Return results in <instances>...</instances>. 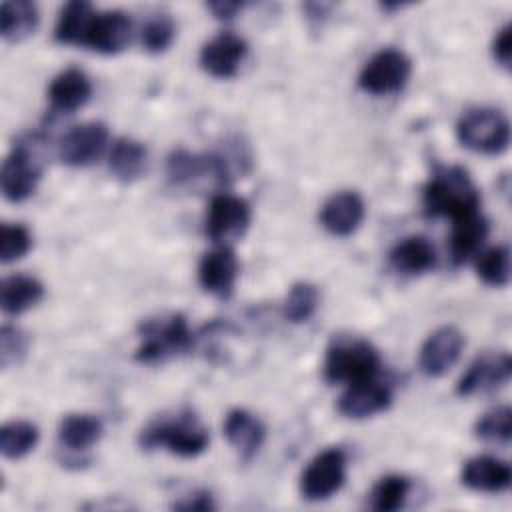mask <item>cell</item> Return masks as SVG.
<instances>
[{
    "label": "cell",
    "mask_w": 512,
    "mask_h": 512,
    "mask_svg": "<svg viewBox=\"0 0 512 512\" xmlns=\"http://www.w3.org/2000/svg\"><path fill=\"white\" fill-rule=\"evenodd\" d=\"M422 200L428 216H446L450 220L480 210L478 190L460 166L438 168L424 186Z\"/></svg>",
    "instance_id": "6da1fadb"
},
{
    "label": "cell",
    "mask_w": 512,
    "mask_h": 512,
    "mask_svg": "<svg viewBox=\"0 0 512 512\" xmlns=\"http://www.w3.org/2000/svg\"><path fill=\"white\" fill-rule=\"evenodd\" d=\"M380 356L376 348L356 336H336L324 360V378L330 384H356L376 378Z\"/></svg>",
    "instance_id": "7a4b0ae2"
},
{
    "label": "cell",
    "mask_w": 512,
    "mask_h": 512,
    "mask_svg": "<svg viewBox=\"0 0 512 512\" xmlns=\"http://www.w3.org/2000/svg\"><path fill=\"white\" fill-rule=\"evenodd\" d=\"M208 440V430L190 412H182L170 420H158L140 434L142 448H166L184 458L202 454L208 448Z\"/></svg>",
    "instance_id": "3957f363"
},
{
    "label": "cell",
    "mask_w": 512,
    "mask_h": 512,
    "mask_svg": "<svg viewBox=\"0 0 512 512\" xmlns=\"http://www.w3.org/2000/svg\"><path fill=\"white\" fill-rule=\"evenodd\" d=\"M456 136L462 146L480 154H500L510 142V124L494 108H472L456 124Z\"/></svg>",
    "instance_id": "277c9868"
},
{
    "label": "cell",
    "mask_w": 512,
    "mask_h": 512,
    "mask_svg": "<svg viewBox=\"0 0 512 512\" xmlns=\"http://www.w3.org/2000/svg\"><path fill=\"white\" fill-rule=\"evenodd\" d=\"M18 142L2 162L0 186L2 194L10 202H22L34 194L38 180L42 176V160L38 154V144Z\"/></svg>",
    "instance_id": "5b68a950"
},
{
    "label": "cell",
    "mask_w": 512,
    "mask_h": 512,
    "mask_svg": "<svg viewBox=\"0 0 512 512\" xmlns=\"http://www.w3.org/2000/svg\"><path fill=\"white\" fill-rule=\"evenodd\" d=\"M192 346V332L186 318L174 314L166 320H150L142 326V344L136 350V360L154 364L172 354L186 352Z\"/></svg>",
    "instance_id": "8992f818"
},
{
    "label": "cell",
    "mask_w": 512,
    "mask_h": 512,
    "mask_svg": "<svg viewBox=\"0 0 512 512\" xmlns=\"http://www.w3.org/2000/svg\"><path fill=\"white\" fill-rule=\"evenodd\" d=\"M412 62L396 48H382L360 70L358 86L374 96L394 94L402 90L410 78Z\"/></svg>",
    "instance_id": "52a82bcc"
},
{
    "label": "cell",
    "mask_w": 512,
    "mask_h": 512,
    "mask_svg": "<svg viewBox=\"0 0 512 512\" xmlns=\"http://www.w3.org/2000/svg\"><path fill=\"white\" fill-rule=\"evenodd\" d=\"M346 480V454L340 448H326L316 454L300 476V494L306 500H326Z\"/></svg>",
    "instance_id": "ba28073f"
},
{
    "label": "cell",
    "mask_w": 512,
    "mask_h": 512,
    "mask_svg": "<svg viewBox=\"0 0 512 512\" xmlns=\"http://www.w3.org/2000/svg\"><path fill=\"white\" fill-rule=\"evenodd\" d=\"M250 224V206L244 198L232 194H216L210 200L206 216V234L218 246L238 240Z\"/></svg>",
    "instance_id": "9c48e42d"
},
{
    "label": "cell",
    "mask_w": 512,
    "mask_h": 512,
    "mask_svg": "<svg viewBox=\"0 0 512 512\" xmlns=\"http://www.w3.org/2000/svg\"><path fill=\"white\" fill-rule=\"evenodd\" d=\"M108 146V128L102 122H84L70 128L60 144L58 158L74 168L98 162Z\"/></svg>",
    "instance_id": "30bf717a"
},
{
    "label": "cell",
    "mask_w": 512,
    "mask_h": 512,
    "mask_svg": "<svg viewBox=\"0 0 512 512\" xmlns=\"http://www.w3.org/2000/svg\"><path fill=\"white\" fill-rule=\"evenodd\" d=\"M464 348V336L454 326H442L434 330L420 348V368L426 376L438 378L446 374L460 358Z\"/></svg>",
    "instance_id": "8fae6325"
},
{
    "label": "cell",
    "mask_w": 512,
    "mask_h": 512,
    "mask_svg": "<svg viewBox=\"0 0 512 512\" xmlns=\"http://www.w3.org/2000/svg\"><path fill=\"white\" fill-rule=\"evenodd\" d=\"M132 36V20L122 10L96 12L82 46L100 54H116L124 50Z\"/></svg>",
    "instance_id": "7c38bea8"
},
{
    "label": "cell",
    "mask_w": 512,
    "mask_h": 512,
    "mask_svg": "<svg viewBox=\"0 0 512 512\" xmlns=\"http://www.w3.org/2000/svg\"><path fill=\"white\" fill-rule=\"evenodd\" d=\"M248 52L246 42L234 32H220L200 50V66L214 78H232Z\"/></svg>",
    "instance_id": "4fadbf2b"
},
{
    "label": "cell",
    "mask_w": 512,
    "mask_h": 512,
    "mask_svg": "<svg viewBox=\"0 0 512 512\" xmlns=\"http://www.w3.org/2000/svg\"><path fill=\"white\" fill-rule=\"evenodd\" d=\"M512 372V362L508 354H484L476 358L468 370L458 380L456 392L460 396H472L478 392H488L500 388L508 382Z\"/></svg>",
    "instance_id": "5bb4252c"
},
{
    "label": "cell",
    "mask_w": 512,
    "mask_h": 512,
    "mask_svg": "<svg viewBox=\"0 0 512 512\" xmlns=\"http://www.w3.org/2000/svg\"><path fill=\"white\" fill-rule=\"evenodd\" d=\"M168 176L174 184H190L206 176L214 178L218 184H224L230 178V170L222 156L178 150L168 158Z\"/></svg>",
    "instance_id": "9a60e30c"
},
{
    "label": "cell",
    "mask_w": 512,
    "mask_h": 512,
    "mask_svg": "<svg viewBox=\"0 0 512 512\" xmlns=\"http://www.w3.org/2000/svg\"><path fill=\"white\" fill-rule=\"evenodd\" d=\"M236 278H238V260L230 246H216L214 250L204 254V258L200 260L198 280L206 292L218 298H228L234 290Z\"/></svg>",
    "instance_id": "2e32d148"
},
{
    "label": "cell",
    "mask_w": 512,
    "mask_h": 512,
    "mask_svg": "<svg viewBox=\"0 0 512 512\" xmlns=\"http://www.w3.org/2000/svg\"><path fill=\"white\" fill-rule=\"evenodd\" d=\"M364 214L366 206L362 196L352 190H342L324 202L320 222L334 236H350L362 224Z\"/></svg>",
    "instance_id": "e0dca14e"
},
{
    "label": "cell",
    "mask_w": 512,
    "mask_h": 512,
    "mask_svg": "<svg viewBox=\"0 0 512 512\" xmlns=\"http://www.w3.org/2000/svg\"><path fill=\"white\" fill-rule=\"evenodd\" d=\"M392 402V392L376 378L350 384L338 398V412L346 418H368L386 410Z\"/></svg>",
    "instance_id": "ac0fdd59"
},
{
    "label": "cell",
    "mask_w": 512,
    "mask_h": 512,
    "mask_svg": "<svg viewBox=\"0 0 512 512\" xmlns=\"http://www.w3.org/2000/svg\"><path fill=\"white\" fill-rule=\"evenodd\" d=\"M460 480L466 488L476 492L498 494L508 490L512 482V470L506 462L492 456H474L462 466Z\"/></svg>",
    "instance_id": "d6986e66"
},
{
    "label": "cell",
    "mask_w": 512,
    "mask_h": 512,
    "mask_svg": "<svg viewBox=\"0 0 512 512\" xmlns=\"http://www.w3.org/2000/svg\"><path fill=\"white\" fill-rule=\"evenodd\" d=\"M92 96L90 78L80 68L62 70L48 86V98L54 110L74 112L82 108Z\"/></svg>",
    "instance_id": "ffe728a7"
},
{
    "label": "cell",
    "mask_w": 512,
    "mask_h": 512,
    "mask_svg": "<svg viewBox=\"0 0 512 512\" xmlns=\"http://www.w3.org/2000/svg\"><path fill=\"white\" fill-rule=\"evenodd\" d=\"M224 434L244 460H252L266 438V428L254 414L238 408L226 416Z\"/></svg>",
    "instance_id": "44dd1931"
},
{
    "label": "cell",
    "mask_w": 512,
    "mask_h": 512,
    "mask_svg": "<svg viewBox=\"0 0 512 512\" xmlns=\"http://www.w3.org/2000/svg\"><path fill=\"white\" fill-rule=\"evenodd\" d=\"M488 234V222L480 214V210L468 212L456 220H452L450 234V256L454 264L466 262L470 256L478 252L484 238Z\"/></svg>",
    "instance_id": "7402d4cb"
},
{
    "label": "cell",
    "mask_w": 512,
    "mask_h": 512,
    "mask_svg": "<svg viewBox=\"0 0 512 512\" xmlns=\"http://www.w3.org/2000/svg\"><path fill=\"white\" fill-rule=\"evenodd\" d=\"M390 264L396 272L418 276L436 266V250L424 236H408L390 252Z\"/></svg>",
    "instance_id": "603a6c76"
},
{
    "label": "cell",
    "mask_w": 512,
    "mask_h": 512,
    "mask_svg": "<svg viewBox=\"0 0 512 512\" xmlns=\"http://www.w3.org/2000/svg\"><path fill=\"white\" fill-rule=\"evenodd\" d=\"M42 296H44V286L32 276L12 274L2 280L0 304L6 314H12V316L22 314L28 308L36 306L42 300Z\"/></svg>",
    "instance_id": "cb8c5ba5"
},
{
    "label": "cell",
    "mask_w": 512,
    "mask_h": 512,
    "mask_svg": "<svg viewBox=\"0 0 512 512\" xmlns=\"http://www.w3.org/2000/svg\"><path fill=\"white\" fill-rule=\"evenodd\" d=\"M96 12L92 8V4L82 2V0H72L68 2L62 10L60 16L56 20V28H54V38L60 44H76L82 46L84 38L88 34V28L94 20Z\"/></svg>",
    "instance_id": "d4e9b609"
},
{
    "label": "cell",
    "mask_w": 512,
    "mask_h": 512,
    "mask_svg": "<svg viewBox=\"0 0 512 512\" xmlns=\"http://www.w3.org/2000/svg\"><path fill=\"white\" fill-rule=\"evenodd\" d=\"M38 26V6L30 0H10L2 4L0 32L8 42H20L34 34Z\"/></svg>",
    "instance_id": "484cf974"
},
{
    "label": "cell",
    "mask_w": 512,
    "mask_h": 512,
    "mask_svg": "<svg viewBox=\"0 0 512 512\" xmlns=\"http://www.w3.org/2000/svg\"><path fill=\"white\" fill-rule=\"evenodd\" d=\"M148 152L146 148L132 138H118L110 150L108 166L112 174L122 182H132L146 172Z\"/></svg>",
    "instance_id": "4316f807"
},
{
    "label": "cell",
    "mask_w": 512,
    "mask_h": 512,
    "mask_svg": "<svg viewBox=\"0 0 512 512\" xmlns=\"http://www.w3.org/2000/svg\"><path fill=\"white\" fill-rule=\"evenodd\" d=\"M102 436V422L92 414H68L58 426V440L70 450H88Z\"/></svg>",
    "instance_id": "83f0119b"
},
{
    "label": "cell",
    "mask_w": 512,
    "mask_h": 512,
    "mask_svg": "<svg viewBox=\"0 0 512 512\" xmlns=\"http://www.w3.org/2000/svg\"><path fill=\"white\" fill-rule=\"evenodd\" d=\"M40 432L28 420H12L0 428V452L4 458L18 460L34 450Z\"/></svg>",
    "instance_id": "f1b7e54d"
},
{
    "label": "cell",
    "mask_w": 512,
    "mask_h": 512,
    "mask_svg": "<svg viewBox=\"0 0 512 512\" xmlns=\"http://www.w3.org/2000/svg\"><path fill=\"white\" fill-rule=\"evenodd\" d=\"M476 274L488 286H506L510 280V252L506 246H494L478 254Z\"/></svg>",
    "instance_id": "f546056e"
},
{
    "label": "cell",
    "mask_w": 512,
    "mask_h": 512,
    "mask_svg": "<svg viewBox=\"0 0 512 512\" xmlns=\"http://www.w3.org/2000/svg\"><path fill=\"white\" fill-rule=\"evenodd\" d=\"M320 302L318 288L310 282H298L290 288L286 300H284V318L300 324L314 316Z\"/></svg>",
    "instance_id": "4dcf8cb0"
},
{
    "label": "cell",
    "mask_w": 512,
    "mask_h": 512,
    "mask_svg": "<svg viewBox=\"0 0 512 512\" xmlns=\"http://www.w3.org/2000/svg\"><path fill=\"white\" fill-rule=\"evenodd\" d=\"M410 492V480L404 476H386L370 492V504L378 512H394L404 506Z\"/></svg>",
    "instance_id": "1f68e13d"
},
{
    "label": "cell",
    "mask_w": 512,
    "mask_h": 512,
    "mask_svg": "<svg viewBox=\"0 0 512 512\" xmlns=\"http://www.w3.org/2000/svg\"><path fill=\"white\" fill-rule=\"evenodd\" d=\"M174 36H176V26H174V20L168 14L150 16L144 22L142 32H140L142 46L152 54L164 52L172 44Z\"/></svg>",
    "instance_id": "d6a6232c"
},
{
    "label": "cell",
    "mask_w": 512,
    "mask_h": 512,
    "mask_svg": "<svg viewBox=\"0 0 512 512\" xmlns=\"http://www.w3.org/2000/svg\"><path fill=\"white\" fill-rule=\"evenodd\" d=\"M476 436L488 442L496 444H508L510 442V430H512V412L508 406L494 408L486 414H482L476 422Z\"/></svg>",
    "instance_id": "836d02e7"
},
{
    "label": "cell",
    "mask_w": 512,
    "mask_h": 512,
    "mask_svg": "<svg viewBox=\"0 0 512 512\" xmlns=\"http://www.w3.org/2000/svg\"><path fill=\"white\" fill-rule=\"evenodd\" d=\"M32 246L28 228L20 224H2L0 228V260L4 264L20 260Z\"/></svg>",
    "instance_id": "e575fe53"
},
{
    "label": "cell",
    "mask_w": 512,
    "mask_h": 512,
    "mask_svg": "<svg viewBox=\"0 0 512 512\" xmlns=\"http://www.w3.org/2000/svg\"><path fill=\"white\" fill-rule=\"evenodd\" d=\"M28 348V338L10 324H4L0 330V364L2 368H8L16 364Z\"/></svg>",
    "instance_id": "d590c367"
},
{
    "label": "cell",
    "mask_w": 512,
    "mask_h": 512,
    "mask_svg": "<svg viewBox=\"0 0 512 512\" xmlns=\"http://www.w3.org/2000/svg\"><path fill=\"white\" fill-rule=\"evenodd\" d=\"M510 46H512V40H510V24H504L496 36H494V42H492V54L496 58V62L504 68H510Z\"/></svg>",
    "instance_id": "8d00e7d4"
},
{
    "label": "cell",
    "mask_w": 512,
    "mask_h": 512,
    "mask_svg": "<svg viewBox=\"0 0 512 512\" xmlns=\"http://www.w3.org/2000/svg\"><path fill=\"white\" fill-rule=\"evenodd\" d=\"M206 8L218 18V20H230L234 14L242 8V2H210Z\"/></svg>",
    "instance_id": "74e56055"
},
{
    "label": "cell",
    "mask_w": 512,
    "mask_h": 512,
    "mask_svg": "<svg viewBox=\"0 0 512 512\" xmlns=\"http://www.w3.org/2000/svg\"><path fill=\"white\" fill-rule=\"evenodd\" d=\"M176 508H182V510H212L214 504H212V498H210L208 492H198V494H194V498L176 504Z\"/></svg>",
    "instance_id": "f35d334b"
}]
</instances>
